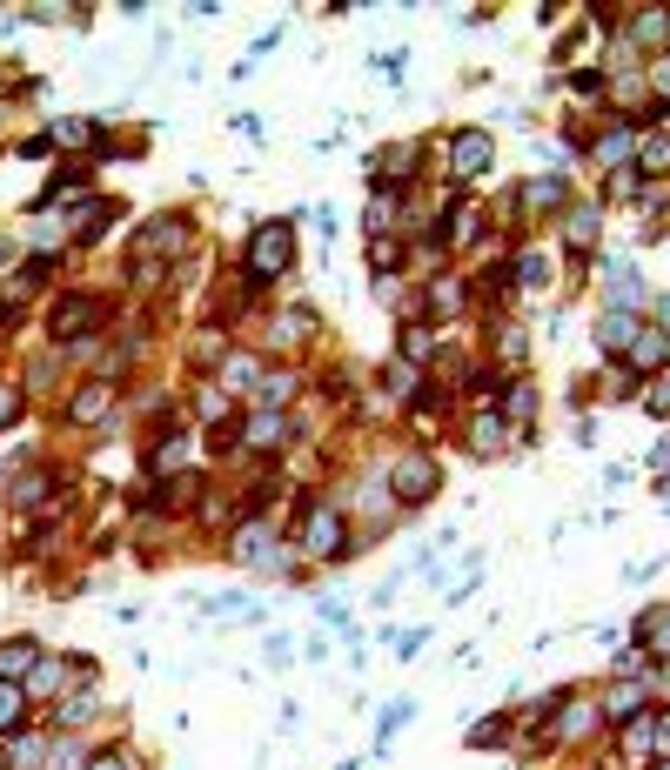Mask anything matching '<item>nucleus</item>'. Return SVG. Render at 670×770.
<instances>
[{"label":"nucleus","instance_id":"4be33fe9","mask_svg":"<svg viewBox=\"0 0 670 770\" xmlns=\"http://www.w3.org/2000/svg\"><path fill=\"white\" fill-rule=\"evenodd\" d=\"M47 757V744L41 737H21V744H7V770H34Z\"/></svg>","mask_w":670,"mask_h":770},{"label":"nucleus","instance_id":"37998d69","mask_svg":"<svg viewBox=\"0 0 670 770\" xmlns=\"http://www.w3.org/2000/svg\"><path fill=\"white\" fill-rule=\"evenodd\" d=\"M88 770H128V757H121V750H101V757H94Z\"/></svg>","mask_w":670,"mask_h":770},{"label":"nucleus","instance_id":"5701e85b","mask_svg":"<svg viewBox=\"0 0 670 770\" xmlns=\"http://www.w3.org/2000/svg\"><path fill=\"white\" fill-rule=\"evenodd\" d=\"M644 737L657 757H670V710H644Z\"/></svg>","mask_w":670,"mask_h":770},{"label":"nucleus","instance_id":"f704fd0d","mask_svg":"<svg viewBox=\"0 0 670 770\" xmlns=\"http://www.w3.org/2000/svg\"><path fill=\"white\" fill-rule=\"evenodd\" d=\"M503 737H510V724H503V717H496V724H476L469 730V744L483 750V744H503Z\"/></svg>","mask_w":670,"mask_h":770},{"label":"nucleus","instance_id":"4c0bfd02","mask_svg":"<svg viewBox=\"0 0 670 770\" xmlns=\"http://www.w3.org/2000/svg\"><path fill=\"white\" fill-rule=\"evenodd\" d=\"M14 416H21V389H14V382H0V429H7Z\"/></svg>","mask_w":670,"mask_h":770},{"label":"nucleus","instance_id":"a19ab883","mask_svg":"<svg viewBox=\"0 0 670 770\" xmlns=\"http://www.w3.org/2000/svg\"><path fill=\"white\" fill-rule=\"evenodd\" d=\"M369 262H376V268H396L402 248H396V242H376V248H369Z\"/></svg>","mask_w":670,"mask_h":770},{"label":"nucleus","instance_id":"a878e982","mask_svg":"<svg viewBox=\"0 0 670 770\" xmlns=\"http://www.w3.org/2000/svg\"><path fill=\"white\" fill-rule=\"evenodd\" d=\"M175 462H181V436H161V442H155V456H148V469H155V476H168Z\"/></svg>","mask_w":670,"mask_h":770},{"label":"nucleus","instance_id":"a211bd4d","mask_svg":"<svg viewBox=\"0 0 670 770\" xmlns=\"http://www.w3.org/2000/svg\"><path fill=\"white\" fill-rule=\"evenodd\" d=\"M47 489H54V476H47V469H34V476H21V483L7 489V503H14V509H41Z\"/></svg>","mask_w":670,"mask_h":770},{"label":"nucleus","instance_id":"dca6fc26","mask_svg":"<svg viewBox=\"0 0 670 770\" xmlns=\"http://www.w3.org/2000/svg\"><path fill=\"white\" fill-rule=\"evenodd\" d=\"M664 34H670V7H637V27H630V41L637 47H664Z\"/></svg>","mask_w":670,"mask_h":770},{"label":"nucleus","instance_id":"473e14b6","mask_svg":"<svg viewBox=\"0 0 670 770\" xmlns=\"http://www.w3.org/2000/svg\"><path fill=\"white\" fill-rule=\"evenodd\" d=\"M644 168H670V134H650L644 141Z\"/></svg>","mask_w":670,"mask_h":770},{"label":"nucleus","instance_id":"58836bf2","mask_svg":"<svg viewBox=\"0 0 670 770\" xmlns=\"http://www.w3.org/2000/svg\"><path fill=\"white\" fill-rule=\"evenodd\" d=\"M54 683H61V663L41 657V663H34V690H54Z\"/></svg>","mask_w":670,"mask_h":770},{"label":"nucleus","instance_id":"6ab92c4d","mask_svg":"<svg viewBox=\"0 0 670 770\" xmlns=\"http://www.w3.org/2000/svg\"><path fill=\"white\" fill-rule=\"evenodd\" d=\"M456 308H463V282H456V275H436V282H429V315H456Z\"/></svg>","mask_w":670,"mask_h":770},{"label":"nucleus","instance_id":"c9c22d12","mask_svg":"<svg viewBox=\"0 0 670 770\" xmlns=\"http://www.w3.org/2000/svg\"><path fill=\"white\" fill-rule=\"evenodd\" d=\"M88 717H94V697H74V704L61 697V724H88Z\"/></svg>","mask_w":670,"mask_h":770},{"label":"nucleus","instance_id":"2f4dec72","mask_svg":"<svg viewBox=\"0 0 670 770\" xmlns=\"http://www.w3.org/2000/svg\"><path fill=\"white\" fill-rule=\"evenodd\" d=\"M389 221H396V201H389V195H376V201H369V235H382Z\"/></svg>","mask_w":670,"mask_h":770},{"label":"nucleus","instance_id":"ddd939ff","mask_svg":"<svg viewBox=\"0 0 670 770\" xmlns=\"http://www.w3.org/2000/svg\"><path fill=\"white\" fill-rule=\"evenodd\" d=\"M34 663H41V643H34V637L0 643V677H7V683H14V677H34Z\"/></svg>","mask_w":670,"mask_h":770},{"label":"nucleus","instance_id":"b1692460","mask_svg":"<svg viewBox=\"0 0 670 770\" xmlns=\"http://www.w3.org/2000/svg\"><path fill=\"white\" fill-rule=\"evenodd\" d=\"M416 161H423V148H416V141H402V148H389V154H382V168H389V175H416Z\"/></svg>","mask_w":670,"mask_h":770},{"label":"nucleus","instance_id":"f257e3e1","mask_svg":"<svg viewBox=\"0 0 670 770\" xmlns=\"http://www.w3.org/2000/svg\"><path fill=\"white\" fill-rule=\"evenodd\" d=\"M289 268H295V221H262L248 242V282L289 275Z\"/></svg>","mask_w":670,"mask_h":770},{"label":"nucleus","instance_id":"cd10ccee","mask_svg":"<svg viewBox=\"0 0 670 770\" xmlns=\"http://www.w3.org/2000/svg\"><path fill=\"white\" fill-rule=\"evenodd\" d=\"M563 201H570L563 181H536V188H530V208H563Z\"/></svg>","mask_w":670,"mask_h":770},{"label":"nucleus","instance_id":"c756f323","mask_svg":"<svg viewBox=\"0 0 670 770\" xmlns=\"http://www.w3.org/2000/svg\"><path fill=\"white\" fill-rule=\"evenodd\" d=\"M543 275H550L543 255H523V262H516V282H523V288H543Z\"/></svg>","mask_w":670,"mask_h":770},{"label":"nucleus","instance_id":"4468645a","mask_svg":"<svg viewBox=\"0 0 670 770\" xmlns=\"http://www.w3.org/2000/svg\"><path fill=\"white\" fill-rule=\"evenodd\" d=\"M644 704H650V683H617V690H610V704H603V717H610V724H630Z\"/></svg>","mask_w":670,"mask_h":770},{"label":"nucleus","instance_id":"393cba45","mask_svg":"<svg viewBox=\"0 0 670 770\" xmlns=\"http://www.w3.org/2000/svg\"><path fill=\"white\" fill-rule=\"evenodd\" d=\"M54 141H61V148H88V141H94V121H81V114H74V121H61V128H54Z\"/></svg>","mask_w":670,"mask_h":770},{"label":"nucleus","instance_id":"f03ea898","mask_svg":"<svg viewBox=\"0 0 670 770\" xmlns=\"http://www.w3.org/2000/svg\"><path fill=\"white\" fill-rule=\"evenodd\" d=\"M302 536H309L315 563H342V550H349V523H342V509H335V503H309V509H302Z\"/></svg>","mask_w":670,"mask_h":770},{"label":"nucleus","instance_id":"c03bdc74","mask_svg":"<svg viewBox=\"0 0 670 770\" xmlns=\"http://www.w3.org/2000/svg\"><path fill=\"white\" fill-rule=\"evenodd\" d=\"M664 770H670V764H664Z\"/></svg>","mask_w":670,"mask_h":770},{"label":"nucleus","instance_id":"423d86ee","mask_svg":"<svg viewBox=\"0 0 670 770\" xmlns=\"http://www.w3.org/2000/svg\"><path fill=\"white\" fill-rule=\"evenodd\" d=\"M108 409H114V389H108V382H81L74 402H67V422H74V429H94V422H108Z\"/></svg>","mask_w":670,"mask_h":770},{"label":"nucleus","instance_id":"f8f14e48","mask_svg":"<svg viewBox=\"0 0 670 770\" xmlns=\"http://www.w3.org/2000/svg\"><path fill=\"white\" fill-rule=\"evenodd\" d=\"M114 221V201H81L74 215H67V235H81V242H101V228Z\"/></svg>","mask_w":670,"mask_h":770},{"label":"nucleus","instance_id":"c85d7f7f","mask_svg":"<svg viewBox=\"0 0 670 770\" xmlns=\"http://www.w3.org/2000/svg\"><path fill=\"white\" fill-rule=\"evenodd\" d=\"M624 154H630V128H610L597 141V161H624Z\"/></svg>","mask_w":670,"mask_h":770},{"label":"nucleus","instance_id":"20e7f679","mask_svg":"<svg viewBox=\"0 0 670 770\" xmlns=\"http://www.w3.org/2000/svg\"><path fill=\"white\" fill-rule=\"evenodd\" d=\"M101 315H108V302L101 295H74V302H61L54 315H47V329H54V342H81V335H94L101 329Z\"/></svg>","mask_w":670,"mask_h":770},{"label":"nucleus","instance_id":"1a4fd4ad","mask_svg":"<svg viewBox=\"0 0 670 770\" xmlns=\"http://www.w3.org/2000/svg\"><path fill=\"white\" fill-rule=\"evenodd\" d=\"M637 329H644V322H637L630 308H610V315L597 322V349H603V355H624L630 342H637Z\"/></svg>","mask_w":670,"mask_h":770},{"label":"nucleus","instance_id":"e433bc0d","mask_svg":"<svg viewBox=\"0 0 670 770\" xmlns=\"http://www.w3.org/2000/svg\"><path fill=\"white\" fill-rule=\"evenodd\" d=\"M409 710H416V704H409V697H396V704L382 710V737H389V730H402V724H409Z\"/></svg>","mask_w":670,"mask_h":770},{"label":"nucleus","instance_id":"412c9836","mask_svg":"<svg viewBox=\"0 0 670 770\" xmlns=\"http://www.w3.org/2000/svg\"><path fill=\"white\" fill-rule=\"evenodd\" d=\"M429 355H436V335H429L423 322H409V329H402V362H429Z\"/></svg>","mask_w":670,"mask_h":770},{"label":"nucleus","instance_id":"9b49d317","mask_svg":"<svg viewBox=\"0 0 670 770\" xmlns=\"http://www.w3.org/2000/svg\"><path fill=\"white\" fill-rule=\"evenodd\" d=\"M248 442H255L262 456H282V442H289V422H282V409H255V416H248Z\"/></svg>","mask_w":670,"mask_h":770},{"label":"nucleus","instance_id":"0eeeda50","mask_svg":"<svg viewBox=\"0 0 670 770\" xmlns=\"http://www.w3.org/2000/svg\"><path fill=\"white\" fill-rule=\"evenodd\" d=\"M630 375H644V369H664L670 362V329H637V342L624 349Z\"/></svg>","mask_w":670,"mask_h":770},{"label":"nucleus","instance_id":"79ce46f5","mask_svg":"<svg viewBox=\"0 0 670 770\" xmlns=\"http://www.w3.org/2000/svg\"><path fill=\"white\" fill-rule=\"evenodd\" d=\"M577 94H603V74H597V67H577Z\"/></svg>","mask_w":670,"mask_h":770},{"label":"nucleus","instance_id":"ea45409f","mask_svg":"<svg viewBox=\"0 0 670 770\" xmlns=\"http://www.w3.org/2000/svg\"><path fill=\"white\" fill-rule=\"evenodd\" d=\"M644 409H650V416H670V382H657V389H650Z\"/></svg>","mask_w":670,"mask_h":770},{"label":"nucleus","instance_id":"2eb2a0df","mask_svg":"<svg viewBox=\"0 0 670 770\" xmlns=\"http://www.w3.org/2000/svg\"><path fill=\"white\" fill-rule=\"evenodd\" d=\"M503 442H510L503 416H490V409H483V416L469 422V449H476V456H503Z\"/></svg>","mask_w":670,"mask_h":770},{"label":"nucleus","instance_id":"72a5a7b5","mask_svg":"<svg viewBox=\"0 0 670 770\" xmlns=\"http://www.w3.org/2000/svg\"><path fill=\"white\" fill-rule=\"evenodd\" d=\"M650 94H657V114H664V108H670V61L650 67Z\"/></svg>","mask_w":670,"mask_h":770},{"label":"nucleus","instance_id":"39448f33","mask_svg":"<svg viewBox=\"0 0 670 770\" xmlns=\"http://www.w3.org/2000/svg\"><path fill=\"white\" fill-rule=\"evenodd\" d=\"M490 154H496V141H490V128H463L456 134V141H449V168H456V175H483V168H490Z\"/></svg>","mask_w":670,"mask_h":770},{"label":"nucleus","instance_id":"9d476101","mask_svg":"<svg viewBox=\"0 0 670 770\" xmlns=\"http://www.w3.org/2000/svg\"><path fill=\"white\" fill-rule=\"evenodd\" d=\"M188 235H195V228H188V215H155V221H148V235H141V248L181 255V248H188Z\"/></svg>","mask_w":670,"mask_h":770},{"label":"nucleus","instance_id":"7c9ffc66","mask_svg":"<svg viewBox=\"0 0 670 770\" xmlns=\"http://www.w3.org/2000/svg\"><path fill=\"white\" fill-rule=\"evenodd\" d=\"M503 402H510V416H516V422H530V409H536V389H530V382H516V389H510Z\"/></svg>","mask_w":670,"mask_h":770},{"label":"nucleus","instance_id":"6e6552de","mask_svg":"<svg viewBox=\"0 0 670 770\" xmlns=\"http://www.w3.org/2000/svg\"><path fill=\"white\" fill-rule=\"evenodd\" d=\"M603 282H610V308H630V315H637L644 282H637V268H630L624 255H610V262H603Z\"/></svg>","mask_w":670,"mask_h":770},{"label":"nucleus","instance_id":"aec40b11","mask_svg":"<svg viewBox=\"0 0 670 770\" xmlns=\"http://www.w3.org/2000/svg\"><path fill=\"white\" fill-rule=\"evenodd\" d=\"M637 643H644V650H657V657H670V610L644 616V623H637Z\"/></svg>","mask_w":670,"mask_h":770},{"label":"nucleus","instance_id":"bb28decb","mask_svg":"<svg viewBox=\"0 0 670 770\" xmlns=\"http://www.w3.org/2000/svg\"><path fill=\"white\" fill-rule=\"evenodd\" d=\"M570 242H577V248L597 242V208H577V215H570Z\"/></svg>","mask_w":670,"mask_h":770},{"label":"nucleus","instance_id":"f3484780","mask_svg":"<svg viewBox=\"0 0 670 770\" xmlns=\"http://www.w3.org/2000/svg\"><path fill=\"white\" fill-rule=\"evenodd\" d=\"M21 724H27V697H21V683H7V677H0V737H14Z\"/></svg>","mask_w":670,"mask_h":770},{"label":"nucleus","instance_id":"7ed1b4c3","mask_svg":"<svg viewBox=\"0 0 670 770\" xmlns=\"http://www.w3.org/2000/svg\"><path fill=\"white\" fill-rule=\"evenodd\" d=\"M389 483H396V503H429L436 483H443V469H436L429 449H409V456L389 462Z\"/></svg>","mask_w":670,"mask_h":770}]
</instances>
